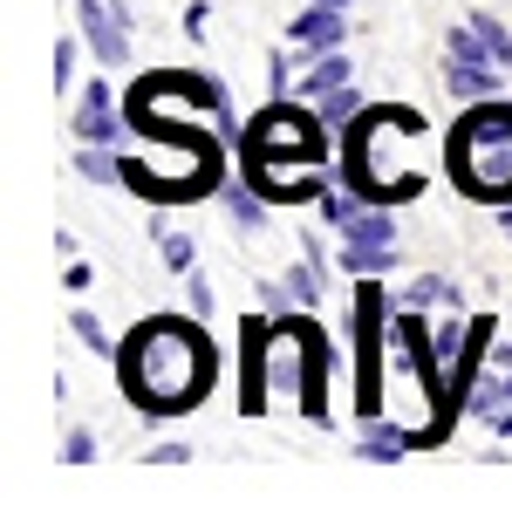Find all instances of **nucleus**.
<instances>
[{
	"instance_id": "nucleus-1",
	"label": "nucleus",
	"mask_w": 512,
	"mask_h": 512,
	"mask_svg": "<svg viewBox=\"0 0 512 512\" xmlns=\"http://www.w3.org/2000/svg\"><path fill=\"white\" fill-rule=\"evenodd\" d=\"M117 383L130 396V410L185 417L219 383V342H212V328L192 308L185 315H144L117 349Z\"/></svg>"
},
{
	"instance_id": "nucleus-2",
	"label": "nucleus",
	"mask_w": 512,
	"mask_h": 512,
	"mask_svg": "<svg viewBox=\"0 0 512 512\" xmlns=\"http://www.w3.org/2000/svg\"><path fill=\"white\" fill-rule=\"evenodd\" d=\"M328 369H335V342L315 321V308L267 315V355H260L267 403H294L301 417L328 424Z\"/></svg>"
},
{
	"instance_id": "nucleus-3",
	"label": "nucleus",
	"mask_w": 512,
	"mask_h": 512,
	"mask_svg": "<svg viewBox=\"0 0 512 512\" xmlns=\"http://www.w3.org/2000/svg\"><path fill=\"white\" fill-rule=\"evenodd\" d=\"M444 171L451 185L478 205H506L512 198V96L465 103L451 137H444Z\"/></svg>"
},
{
	"instance_id": "nucleus-4",
	"label": "nucleus",
	"mask_w": 512,
	"mask_h": 512,
	"mask_svg": "<svg viewBox=\"0 0 512 512\" xmlns=\"http://www.w3.org/2000/svg\"><path fill=\"white\" fill-rule=\"evenodd\" d=\"M506 62H492V48L472 35V21H451L444 28V69H437V82H444V96L465 110V103H492V96H506Z\"/></svg>"
},
{
	"instance_id": "nucleus-5",
	"label": "nucleus",
	"mask_w": 512,
	"mask_h": 512,
	"mask_svg": "<svg viewBox=\"0 0 512 512\" xmlns=\"http://www.w3.org/2000/svg\"><path fill=\"white\" fill-rule=\"evenodd\" d=\"M76 35L89 41V62L96 69H130V48H137V14L123 0H76Z\"/></svg>"
},
{
	"instance_id": "nucleus-6",
	"label": "nucleus",
	"mask_w": 512,
	"mask_h": 512,
	"mask_svg": "<svg viewBox=\"0 0 512 512\" xmlns=\"http://www.w3.org/2000/svg\"><path fill=\"white\" fill-rule=\"evenodd\" d=\"M69 137H76V144H130V110H123L117 89H110V69L76 89V103H69Z\"/></svg>"
},
{
	"instance_id": "nucleus-7",
	"label": "nucleus",
	"mask_w": 512,
	"mask_h": 512,
	"mask_svg": "<svg viewBox=\"0 0 512 512\" xmlns=\"http://www.w3.org/2000/svg\"><path fill=\"white\" fill-rule=\"evenodd\" d=\"M287 48L308 62V55H328V48H349V7H321V0H301V14H287Z\"/></svg>"
},
{
	"instance_id": "nucleus-8",
	"label": "nucleus",
	"mask_w": 512,
	"mask_h": 512,
	"mask_svg": "<svg viewBox=\"0 0 512 512\" xmlns=\"http://www.w3.org/2000/svg\"><path fill=\"white\" fill-rule=\"evenodd\" d=\"M355 458L362 465H403L410 451H417V437H410V424H396L390 410H369V417H355Z\"/></svg>"
},
{
	"instance_id": "nucleus-9",
	"label": "nucleus",
	"mask_w": 512,
	"mask_h": 512,
	"mask_svg": "<svg viewBox=\"0 0 512 512\" xmlns=\"http://www.w3.org/2000/svg\"><path fill=\"white\" fill-rule=\"evenodd\" d=\"M499 410H512V335L492 342V355H485V369H478L472 396H465V417H472V424L499 417Z\"/></svg>"
},
{
	"instance_id": "nucleus-10",
	"label": "nucleus",
	"mask_w": 512,
	"mask_h": 512,
	"mask_svg": "<svg viewBox=\"0 0 512 512\" xmlns=\"http://www.w3.org/2000/svg\"><path fill=\"white\" fill-rule=\"evenodd\" d=\"M335 274L342 280H390V274H403V239H335Z\"/></svg>"
},
{
	"instance_id": "nucleus-11",
	"label": "nucleus",
	"mask_w": 512,
	"mask_h": 512,
	"mask_svg": "<svg viewBox=\"0 0 512 512\" xmlns=\"http://www.w3.org/2000/svg\"><path fill=\"white\" fill-rule=\"evenodd\" d=\"M219 212H226V226H233L239 239H253L260 233V226H267V212H274V198L260 192V185H253V178H246V171H226V178H219Z\"/></svg>"
},
{
	"instance_id": "nucleus-12",
	"label": "nucleus",
	"mask_w": 512,
	"mask_h": 512,
	"mask_svg": "<svg viewBox=\"0 0 512 512\" xmlns=\"http://www.w3.org/2000/svg\"><path fill=\"white\" fill-rule=\"evenodd\" d=\"M342 82H355V62H349V48H328V55H308V62H301L294 96H301V103H315V96L342 89Z\"/></svg>"
},
{
	"instance_id": "nucleus-13",
	"label": "nucleus",
	"mask_w": 512,
	"mask_h": 512,
	"mask_svg": "<svg viewBox=\"0 0 512 512\" xmlns=\"http://www.w3.org/2000/svg\"><path fill=\"white\" fill-rule=\"evenodd\" d=\"M396 301L403 308H424V315H444V308H465V287L451 274H410L396 287Z\"/></svg>"
},
{
	"instance_id": "nucleus-14",
	"label": "nucleus",
	"mask_w": 512,
	"mask_h": 512,
	"mask_svg": "<svg viewBox=\"0 0 512 512\" xmlns=\"http://www.w3.org/2000/svg\"><path fill=\"white\" fill-rule=\"evenodd\" d=\"M151 246H158V260L171 267V274L185 280L198 267V246H192V233L185 226H171V219H151Z\"/></svg>"
},
{
	"instance_id": "nucleus-15",
	"label": "nucleus",
	"mask_w": 512,
	"mask_h": 512,
	"mask_svg": "<svg viewBox=\"0 0 512 512\" xmlns=\"http://www.w3.org/2000/svg\"><path fill=\"white\" fill-rule=\"evenodd\" d=\"M82 185H123V144H76Z\"/></svg>"
},
{
	"instance_id": "nucleus-16",
	"label": "nucleus",
	"mask_w": 512,
	"mask_h": 512,
	"mask_svg": "<svg viewBox=\"0 0 512 512\" xmlns=\"http://www.w3.org/2000/svg\"><path fill=\"white\" fill-rule=\"evenodd\" d=\"M362 110H369V96H362L355 82H342V89H328V96H315V117L328 123V130H335V144H342V130H349V123L362 117Z\"/></svg>"
},
{
	"instance_id": "nucleus-17",
	"label": "nucleus",
	"mask_w": 512,
	"mask_h": 512,
	"mask_svg": "<svg viewBox=\"0 0 512 512\" xmlns=\"http://www.w3.org/2000/svg\"><path fill=\"white\" fill-rule=\"evenodd\" d=\"M82 55H89V41H82V35L55 41V96H62V103H69V82L82 76Z\"/></svg>"
},
{
	"instance_id": "nucleus-18",
	"label": "nucleus",
	"mask_w": 512,
	"mask_h": 512,
	"mask_svg": "<svg viewBox=\"0 0 512 512\" xmlns=\"http://www.w3.org/2000/svg\"><path fill=\"white\" fill-rule=\"evenodd\" d=\"M69 335H76L89 355H110V362H117V342H110V328L89 315V308H69Z\"/></svg>"
},
{
	"instance_id": "nucleus-19",
	"label": "nucleus",
	"mask_w": 512,
	"mask_h": 512,
	"mask_svg": "<svg viewBox=\"0 0 512 512\" xmlns=\"http://www.w3.org/2000/svg\"><path fill=\"white\" fill-rule=\"evenodd\" d=\"M185 308H192L198 321H212V315H219V287H212V274H198V267L185 274Z\"/></svg>"
},
{
	"instance_id": "nucleus-20",
	"label": "nucleus",
	"mask_w": 512,
	"mask_h": 512,
	"mask_svg": "<svg viewBox=\"0 0 512 512\" xmlns=\"http://www.w3.org/2000/svg\"><path fill=\"white\" fill-rule=\"evenodd\" d=\"M96 458H103V451H96V431H89V424H69V431H62V465H96Z\"/></svg>"
},
{
	"instance_id": "nucleus-21",
	"label": "nucleus",
	"mask_w": 512,
	"mask_h": 512,
	"mask_svg": "<svg viewBox=\"0 0 512 512\" xmlns=\"http://www.w3.org/2000/svg\"><path fill=\"white\" fill-rule=\"evenodd\" d=\"M144 465H192V444H185V437H158V444L144 451Z\"/></svg>"
},
{
	"instance_id": "nucleus-22",
	"label": "nucleus",
	"mask_w": 512,
	"mask_h": 512,
	"mask_svg": "<svg viewBox=\"0 0 512 512\" xmlns=\"http://www.w3.org/2000/svg\"><path fill=\"white\" fill-rule=\"evenodd\" d=\"M205 14H212L205 0H192V7H185V35H192V41H205V35H212V21H205Z\"/></svg>"
},
{
	"instance_id": "nucleus-23",
	"label": "nucleus",
	"mask_w": 512,
	"mask_h": 512,
	"mask_svg": "<svg viewBox=\"0 0 512 512\" xmlns=\"http://www.w3.org/2000/svg\"><path fill=\"white\" fill-rule=\"evenodd\" d=\"M62 267H69V294H89V280H96V274H89V260L76 253V260H62Z\"/></svg>"
},
{
	"instance_id": "nucleus-24",
	"label": "nucleus",
	"mask_w": 512,
	"mask_h": 512,
	"mask_svg": "<svg viewBox=\"0 0 512 512\" xmlns=\"http://www.w3.org/2000/svg\"><path fill=\"white\" fill-rule=\"evenodd\" d=\"M492 212H499V233H512V198H506V205H492Z\"/></svg>"
},
{
	"instance_id": "nucleus-25",
	"label": "nucleus",
	"mask_w": 512,
	"mask_h": 512,
	"mask_svg": "<svg viewBox=\"0 0 512 512\" xmlns=\"http://www.w3.org/2000/svg\"><path fill=\"white\" fill-rule=\"evenodd\" d=\"M321 7H355V0H321Z\"/></svg>"
},
{
	"instance_id": "nucleus-26",
	"label": "nucleus",
	"mask_w": 512,
	"mask_h": 512,
	"mask_svg": "<svg viewBox=\"0 0 512 512\" xmlns=\"http://www.w3.org/2000/svg\"><path fill=\"white\" fill-rule=\"evenodd\" d=\"M506 246H512V233H506Z\"/></svg>"
},
{
	"instance_id": "nucleus-27",
	"label": "nucleus",
	"mask_w": 512,
	"mask_h": 512,
	"mask_svg": "<svg viewBox=\"0 0 512 512\" xmlns=\"http://www.w3.org/2000/svg\"><path fill=\"white\" fill-rule=\"evenodd\" d=\"M506 308H512V301H506Z\"/></svg>"
}]
</instances>
